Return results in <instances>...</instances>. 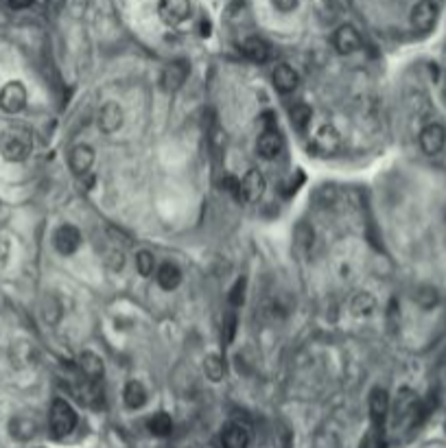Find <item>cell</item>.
I'll return each instance as SVG.
<instances>
[{"label":"cell","instance_id":"obj_19","mask_svg":"<svg viewBox=\"0 0 446 448\" xmlns=\"http://www.w3.org/2000/svg\"><path fill=\"white\" fill-rule=\"evenodd\" d=\"M156 278H158V285L164 289V291H173L180 287L182 282V271L176 263H164L160 265V269L156 271Z\"/></svg>","mask_w":446,"mask_h":448},{"label":"cell","instance_id":"obj_13","mask_svg":"<svg viewBox=\"0 0 446 448\" xmlns=\"http://www.w3.org/2000/svg\"><path fill=\"white\" fill-rule=\"evenodd\" d=\"M68 164H71V170L75 175H88L90 168L94 164V149L90 145H77L73 147L71 156H68Z\"/></svg>","mask_w":446,"mask_h":448},{"label":"cell","instance_id":"obj_1","mask_svg":"<svg viewBox=\"0 0 446 448\" xmlns=\"http://www.w3.org/2000/svg\"><path fill=\"white\" fill-rule=\"evenodd\" d=\"M33 151V138L22 127H9L0 136V156L7 162H24Z\"/></svg>","mask_w":446,"mask_h":448},{"label":"cell","instance_id":"obj_12","mask_svg":"<svg viewBox=\"0 0 446 448\" xmlns=\"http://www.w3.org/2000/svg\"><path fill=\"white\" fill-rule=\"evenodd\" d=\"M313 149L322 156H333L341 149V133L333 125H324L313 136Z\"/></svg>","mask_w":446,"mask_h":448},{"label":"cell","instance_id":"obj_30","mask_svg":"<svg viewBox=\"0 0 446 448\" xmlns=\"http://www.w3.org/2000/svg\"><path fill=\"white\" fill-rule=\"evenodd\" d=\"M295 238H298V245H302L304 250H308L313 245V230L306 228V225H300L298 232H295Z\"/></svg>","mask_w":446,"mask_h":448},{"label":"cell","instance_id":"obj_17","mask_svg":"<svg viewBox=\"0 0 446 448\" xmlns=\"http://www.w3.org/2000/svg\"><path fill=\"white\" fill-rule=\"evenodd\" d=\"M390 411V394L383 387H374L370 394V416L376 424H381Z\"/></svg>","mask_w":446,"mask_h":448},{"label":"cell","instance_id":"obj_18","mask_svg":"<svg viewBox=\"0 0 446 448\" xmlns=\"http://www.w3.org/2000/svg\"><path fill=\"white\" fill-rule=\"evenodd\" d=\"M223 448H248L250 446V431L241 424H228L221 433Z\"/></svg>","mask_w":446,"mask_h":448},{"label":"cell","instance_id":"obj_35","mask_svg":"<svg viewBox=\"0 0 446 448\" xmlns=\"http://www.w3.org/2000/svg\"><path fill=\"white\" fill-rule=\"evenodd\" d=\"M33 5V0H9V7L16 9V11H22V9H29Z\"/></svg>","mask_w":446,"mask_h":448},{"label":"cell","instance_id":"obj_9","mask_svg":"<svg viewBox=\"0 0 446 448\" xmlns=\"http://www.w3.org/2000/svg\"><path fill=\"white\" fill-rule=\"evenodd\" d=\"M437 22V5L433 0H420V3L411 9V26L418 33H429Z\"/></svg>","mask_w":446,"mask_h":448},{"label":"cell","instance_id":"obj_24","mask_svg":"<svg viewBox=\"0 0 446 448\" xmlns=\"http://www.w3.org/2000/svg\"><path fill=\"white\" fill-rule=\"evenodd\" d=\"M147 429L149 433L158 435V437H166L171 435V431H173V420H171L168 413H153V416L147 420Z\"/></svg>","mask_w":446,"mask_h":448},{"label":"cell","instance_id":"obj_7","mask_svg":"<svg viewBox=\"0 0 446 448\" xmlns=\"http://www.w3.org/2000/svg\"><path fill=\"white\" fill-rule=\"evenodd\" d=\"M265 188H267L265 175L258 168H250L245 178L241 180V184H238V199H243L248 203H256L265 195Z\"/></svg>","mask_w":446,"mask_h":448},{"label":"cell","instance_id":"obj_33","mask_svg":"<svg viewBox=\"0 0 446 448\" xmlns=\"http://www.w3.org/2000/svg\"><path fill=\"white\" fill-rule=\"evenodd\" d=\"M271 5L276 7L278 11H293L298 5H300V0H271Z\"/></svg>","mask_w":446,"mask_h":448},{"label":"cell","instance_id":"obj_27","mask_svg":"<svg viewBox=\"0 0 446 448\" xmlns=\"http://www.w3.org/2000/svg\"><path fill=\"white\" fill-rule=\"evenodd\" d=\"M136 269H138L141 275L149 278V275H153V271H156V256L147 250H141L136 254Z\"/></svg>","mask_w":446,"mask_h":448},{"label":"cell","instance_id":"obj_25","mask_svg":"<svg viewBox=\"0 0 446 448\" xmlns=\"http://www.w3.org/2000/svg\"><path fill=\"white\" fill-rule=\"evenodd\" d=\"M374 306H376V300H374L372 293H368V291L357 293V295L353 297V302H350V308H353V313H355L357 317H368V315H372Z\"/></svg>","mask_w":446,"mask_h":448},{"label":"cell","instance_id":"obj_4","mask_svg":"<svg viewBox=\"0 0 446 448\" xmlns=\"http://www.w3.org/2000/svg\"><path fill=\"white\" fill-rule=\"evenodd\" d=\"M26 106V88L20 81H9L0 90V110L7 114H18Z\"/></svg>","mask_w":446,"mask_h":448},{"label":"cell","instance_id":"obj_5","mask_svg":"<svg viewBox=\"0 0 446 448\" xmlns=\"http://www.w3.org/2000/svg\"><path fill=\"white\" fill-rule=\"evenodd\" d=\"M158 16L164 24L178 26L191 16V0H160Z\"/></svg>","mask_w":446,"mask_h":448},{"label":"cell","instance_id":"obj_21","mask_svg":"<svg viewBox=\"0 0 446 448\" xmlns=\"http://www.w3.org/2000/svg\"><path fill=\"white\" fill-rule=\"evenodd\" d=\"M243 53L250 61L254 63H265L269 59V44L258 38V36H252L243 42Z\"/></svg>","mask_w":446,"mask_h":448},{"label":"cell","instance_id":"obj_29","mask_svg":"<svg viewBox=\"0 0 446 448\" xmlns=\"http://www.w3.org/2000/svg\"><path fill=\"white\" fill-rule=\"evenodd\" d=\"M416 302H418L422 308H431V306H435V304H437V293H435V289H431V287H422V289L416 293Z\"/></svg>","mask_w":446,"mask_h":448},{"label":"cell","instance_id":"obj_23","mask_svg":"<svg viewBox=\"0 0 446 448\" xmlns=\"http://www.w3.org/2000/svg\"><path fill=\"white\" fill-rule=\"evenodd\" d=\"M311 118H313V112L308 106H304V103H295L293 108H289V121H291L293 129L300 131V133H304L308 129Z\"/></svg>","mask_w":446,"mask_h":448},{"label":"cell","instance_id":"obj_6","mask_svg":"<svg viewBox=\"0 0 446 448\" xmlns=\"http://www.w3.org/2000/svg\"><path fill=\"white\" fill-rule=\"evenodd\" d=\"M418 141H420V149L427 156H437L446 145V127L442 123H429L422 127Z\"/></svg>","mask_w":446,"mask_h":448},{"label":"cell","instance_id":"obj_3","mask_svg":"<svg viewBox=\"0 0 446 448\" xmlns=\"http://www.w3.org/2000/svg\"><path fill=\"white\" fill-rule=\"evenodd\" d=\"M188 75H191V66H188L186 59H173V61H168V63L164 66L162 79H160V81H162V88H164L166 92H178V90L186 83Z\"/></svg>","mask_w":446,"mask_h":448},{"label":"cell","instance_id":"obj_16","mask_svg":"<svg viewBox=\"0 0 446 448\" xmlns=\"http://www.w3.org/2000/svg\"><path fill=\"white\" fill-rule=\"evenodd\" d=\"M77 370L81 378H86V381H96V383L103 378V372H106L101 357H96L94 352H83L77 361Z\"/></svg>","mask_w":446,"mask_h":448},{"label":"cell","instance_id":"obj_14","mask_svg":"<svg viewBox=\"0 0 446 448\" xmlns=\"http://www.w3.org/2000/svg\"><path fill=\"white\" fill-rule=\"evenodd\" d=\"M96 121H98V129L101 131H106V133L118 131L121 125H123V110H121V106H118V103H114V101L106 103V106L98 110V118Z\"/></svg>","mask_w":446,"mask_h":448},{"label":"cell","instance_id":"obj_10","mask_svg":"<svg viewBox=\"0 0 446 448\" xmlns=\"http://www.w3.org/2000/svg\"><path fill=\"white\" fill-rule=\"evenodd\" d=\"M333 44L337 49V53L341 55H353L361 49V36L359 31L353 24H341L335 36H333Z\"/></svg>","mask_w":446,"mask_h":448},{"label":"cell","instance_id":"obj_26","mask_svg":"<svg viewBox=\"0 0 446 448\" xmlns=\"http://www.w3.org/2000/svg\"><path fill=\"white\" fill-rule=\"evenodd\" d=\"M203 374L211 378L213 383H219L225 376V363L219 355H208L203 359Z\"/></svg>","mask_w":446,"mask_h":448},{"label":"cell","instance_id":"obj_15","mask_svg":"<svg viewBox=\"0 0 446 448\" xmlns=\"http://www.w3.org/2000/svg\"><path fill=\"white\" fill-rule=\"evenodd\" d=\"M271 81H273V86H276L278 92L289 94L300 86V75L293 71L289 63H278L271 73Z\"/></svg>","mask_w":446,"mask_h":448},{"label":"cell","instance_id":"obj_31","mask_svg":"<svg viewBox=\"0 0 446 448\" xmlns=\"http://www.w3.org/2000/svg\"><path fill=\"white\" fill-rule=\"evenodd\" d=\"M245 293V278H241V280H236V285L232 287V291H230V302H232V306H241L243 304V295Z\"/></svg>","mask_w":446,"mask_h":448},{"label":"cell","instance_id":"obj_2","mask_svg":"<svg viewBox=\"0 0 446 448\" xmlns=\"http://www.w3.org/2000/svg\"><path fill=\"white\" fill-rule=\"evenodd\" d=\"M49 422H51V431H53L55 437H66V435H71L73 429L77 427V413L66 400L57 398V400H53Z\"/></svg>","mask_w":446,"mask_h":448},{"label":"cell","instance_id":"obj_22","mask_svg":"<svg viewBox=\"0 0 446 448\" xmlns=\"http://www.w3.org/2000/svg\"><path fill=\"white\" fill-rule=\"evenodd\" d=\"M123 400L129 409H141L147 402V390L141 381H129L123 392Z\"/></svg>","mask_w":446,"mask_h":448},{"label":"cell","instance_id":"obj_8","mask_svg":"<svg viewBox=\"0 0 446 448\" xmlns=\"http://www.w3.org/2000/svg\"><path fill=\"white\" fill-rule=\"evenodd\" d=\"M53 243H55V250L61 256H71L81 245V232L75 225H71V223H64V225L57 228V232L53 236Z\"/></svg>","mask_w":446,"mask_h":448},{"label":"cell","instance_id":"obj_11","mask_svg":"<svg viewBox=\"0 0 446 448\" xmlns=\"http://www.w3.org/2000/svg\"><path fill=\"white\" fill-rule=\"evenodd\" d=\"M256 151L265 160L276 158L283 151V136H280L276 125H273V127H263V133L258 136V143H256Z\"/></svg>","mask_w":446,"mask_h":448},{"label":"cell","instance_id":"obj_20","mask_svg":"<svg viewBox=\"0 0 446 448\" xmlns=\"http://www.w3.org/2000/svg\"><path fill=\"white\" fill-rule=\"evenodd\" d=\"M9 433L20 439V442H26L31 437H36L38 433V422L36 418H31V416H16L9 424Z\"/></svg>","mask_w":446,"mask_h":448},{"label":"cell","instance_id":"obj_32","mask_svg":"<svg viewBox=\"0 0 446 448\" xmlns=\"http://www.w3.org/2000/svg\"><path fill=\"white\" fill-rule=\"evenodd\" d=\"M106 263L110 265V269H121L123 267V263H125V258H123V252L118 250V248H114V250H106Z\"/></svg>","mask_w":446,"mask_h":448},{"label":"cell","instance_id":"obj_34","mask_svg":"<svg viewBox=\"0 0 446 448\" xmlns=\"http://www.w3.org/2000/svg\"><path fill=\"white\" fill-rule=\"evenodd\" d=\"M359 448H381V442H379V435H376V431H370L363 437V442H361Z\"/></svg>","mask_w":446,"mask_h":448},{"label":"cell","instance_id":"obj_28","mask_svg":"<svg viewBox=\"0 0 446 448\" xmlns=\"http://www.w3.org/2000/svg\"><path fill=\"white\" fill-rule=\"evenodd\" d=\"M236 326H238V320H236V313L234 311H228L221 320V339L225 346H230V343L234 341L236 337Z\"/></svg>","mask_w":446,"mask_h":448}]
</instances>
